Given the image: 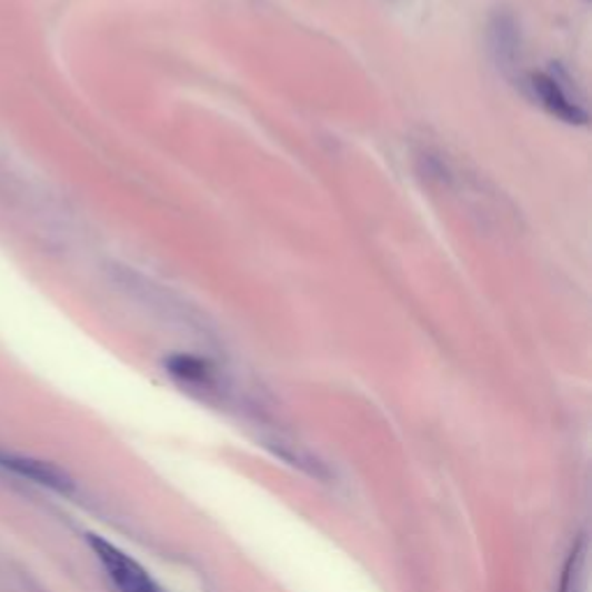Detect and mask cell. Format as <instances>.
Masks as SVG:
<instances>
[{
  "label": "cell",
  "instance_id": "8992f818",
  "mask_svg": "<svg viewBox=\"0 0 592 592\" xmlns=\"http://www.w3.org/2000/svg\"><path fill=\"white\" fill-rule=\"evenodd\" d=\"M585 544L579 542V546H574L570 560H568V568H565V576H562V592H583V565H585Z\"/></svg>",
  "mask_w": 592,
  "mask_h": 592
},
{
  "label": "cell",
  "instance_id": "5b68a950",
  "mask_svg": "<svg viewBox=\"0 0 592 592\" xmlns=\"http://www.w3.org/2000/svg\"><path fill=\"white\" fill-rule=\"evenodd\" d=\"M167 369L174 378L183 380V382H209L211 380V369L204 359H197L190 354H174L169 357L167 361Z\"/></svg>",
  "mask_w": 592,
  "mask_h": 592
},
{
  "label": "cell",
  "instance_id": "7a4b0ae2",
  "mask_svg": "<svg viewBox=\"0 0 592 592\" xmlns=\"http://www.w3.org/2000/svg\"><path fill=\"white\" fill-rule=\"evenodd\" d=\"M528 89L532 98L538 100L551 117H555L562 123L570 126H585L588 123V111L583 104L572 98L570 89L565 87L558 74L553 72H540L528 77Z\"/></svg>",
  "mask_w": 592,
  "mask_h": 592
},
{
  "label": "cell",
  "instance_id": "277c9868",
  "mask_svg": "<svg viewBox=\"0 0 592 592\" xmlns=\"http://www.w3.org/2000/svg\"><path fill=\"white\" fill-rule=\"evenodd\" d=\"M489 51L495 68L504 77H514L521 68V51L523 38L521 26L510 10H498L489 19Z\"/></svg>",
  "mask_w": 592,
  "mask_h": 592
},
{
  "label": "cell",
  "instance_id": "3957f363",
  "mask_svg": "<svg viewBox=\"0 0 592 592\" xmlns=\"http://www.w3.org/2000/svg\"><path fill=\"white\" fill-rule=\"evenodd\" d=\"M0 470H6L14 476L26 479V482L38 484L42 489H49L59 495H72L74 493V479L68 470L56 465L51 461L17 454V451H3L0 449Z\"/></svg>",
  "mask_w": 592,
  "mask_h": 592
},
{
  "label": "cell",
  "instance_id": "6da1fadb",
  "mask_svg": "<svg viewBox=\"0 0 592 592\" xmlns=\"http://www.w3.org/2000/svg\"><path fill=\"white\" fill-rule=\"evenodd\" d=\"M87 542L102 565L104 574L119 592H162L153 581V576L117 544L107 542L104 538L93 532L87 534Z\"/></svg>",
  "mask_w": 592,
  "mask_h": 592
}]
</instances>
